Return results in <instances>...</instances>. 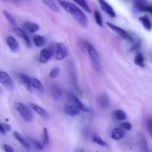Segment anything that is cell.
Listing matches in <instances>:
<instances>
[{
    "mask_svg": "<svg viewBox=\"0 0 152 152\" xmlns=\"http://www.w3.org/2000/svg\"><path fill=\"white\" fill-rule=\"evenodd\" d=\"M68 100H69L71 102H72V104H74L75 106H77L79 109H80L81 111L83 112H88V107L76 96L75 95H74L73 93H69L68 95Z\"/></svg>",
    "mask_w": 152,
    "mask_h": 152,
    "instance_id": "6",
    "label": "cell"
},
{
    "mask_svg": "<svg viewBox=\"0 0 152 152\" xmlns=\"http://www.w3.org/2000/svg\"><path fill=\"white\" fill-rule=\"evenodd\" d=\"M93 141L96 144L99 145H100V146H103V147H106V146L108 145V143H107L106 142L104 141V140L102 139L100 137H99V136H97V135L94 136Z\"/></svg>",
    "mask_w": 152,
    "mask_h": 152,
    "instance_id": "28",
    "label": "cell"
},
{
    "mask_svg": "<svg viewBox=\"0 0 152 152\" xmlns=\"http://www.w3.org/2000/svg\"><path fill=\"white\" fill-rule=\"evenodd\" d=\"M125 131L121 128H115L111 132V138L114 140L121 139L124 137Z\"/></svg>",
    "mask_w": 152,
    "mask_h": 152,
    "instance_id": "16",
    "label": "cell"
},
{
    "mask_svg": "<svg viewBox=\"0 0 152 152\" xmlns=\"http://www.w3.org/2000/svg\"><path fill=\"white\" fill-rule=\"evenodd\" d=\"M138 140H139V144L141 149H142L144 152H148L147 140L146 139H145V137L143 136V134H142L141 133H140V134H138Z\"/></svg>",
    "mask_w": 152,
    "mask_h": 152,
    "instance_id": "18",
    "label": "cell"
},
{
    "mask_svg": "<svg viewBox=\"0 0 152 152\" xmlns=\"http://www.w3.org/2000/svg\"><path fill=\"white\" fill-rule=\"evenodd\" d=\"M3 148H4L5 152H14V150H13V148L7 144L3 145Z\"/></svg>",
    "mask_w": 152,
    "mask_h": 152,
    "instance_id": "38",
    "label": "cell"
},
{
    "mask_svg": "<svg viewBox=\"0 0 152 152\" xmlns=\"http://www.w3.org/2000/svg\"><path fill=\"white\" fill-rule=\"evenodd\" d=\"M13 31H14L15 34H16L18 37H19L20 38H22L24 40H25V42L26 43L27 46H31V41H30L29 37H28V34H26V32H25L24 30H22V28L15 27V28H13Z\"/></svg>",
    "mask_w": 152,
    "mask_h": 152,
    "instance_id": "12",
    "label": "cell"
},
{
    "mask_svg": "<svg viewBox=\"0 0 152 152\" xmlns=\"http://www.w3.org/2000/svg\"><path fill=\"white\" fill-rule=\"evenodd\" d=\"M16 107L18 112H19V114L21 115V116H22L24 120L28 122H31L33 120L32 113L25 104H22L21 102H18L16 103Z\"/></svg>",
    "mask_w": 152,
    "mask_h": 152,
    "instance_id": "4",
    "label": "cell"
},
{
    "mask_svg": "<svg viewBox=\"0 0 152 152\" xmlns=\"http://www.w3.org/2000/svg\"><path fill=\"white\" fill-rule=\"evenodd\" d=\"M30 106H31V108H32L37 114L39 115V116H42V117L44 118H49V116H49V113H48L44 108L40 107V106L35 104H33V103H31V104H30Z\"/></svg>",
    "mask_w": 152,
    "mask_h": 152,
    "instance_id": "15",
    "label": "cell"
},
{
    "mask_svg": "<svg viewBox=\"0 0 152 152\" xmlns=\"http://www.w3.org/2000/svg\"><path fill=\"white\" fill-rule=\"evenodd\" d=\"M114 116L117 119L120 121H123L125 119H126L127 118V115L125 113V111L122 110H117L116 111H114Z\"/></svg>",
    "mask_w": 152,
    "mask_h": 152,
    "instance_id": "27",
    "label": "cell"
},
{
    "mask_svg": "<svg viewBox=\"0 0 152 152\" xmlns=\"http://www.w3.org/2000/svg\"><path fill=\"white\" fill-rule=\"evenodd\" d=\"M51 52L55 59L58 60V61H61V60H63L64 58H66L68 53L66 45L62 43H56L53 46Z\"/></svg>",
    "mask_w": 152,
    "mask_h": 152,
    "instance_id": "3",
    "label": "cell"
},
{
    "mask_svg": "<svg viewBox=\"0 0 152 152\" xmlns=\"http://www.w3.org/2000/svg\"><path fill=\"white\" fill-rule=\"evenodd\" d=\"M3 14H4V17L6 18V19L8 21L9 23H10V25H13L14 28L16 27V20H15L14 17H13L9 12H7V10H3Z\"/></svg>",
    "mask_w": 152,
    "mask_h": 152,
    "instance_id": "26",
    "label": "cell"
},
{
    "mask_svg": "<svg viewBox=\"0 0 152 152\" xmlns=\"http://www.w3.org/2000/svg\"><path fill=\"white\" fill-rule=\"evenodd\" d=\"M86 48L87 49V52L88 53L89 57H90L91 61L92 64H93L94 69L96 71H100L101 61L97 51L89 43H86Z\"/></svg>",
    "mask_w": 152,
    "mask_h": 152,
    "instance_id": "2",
    "label": "cell"
},
{
    "mask_svg": "<svg viewBox=\"0 0 152 152\" xmlns=\"http://www.w3.org/2000/svg\"><path fill=\"white\" fill-rule=\"evenodd\" d=\"M141 11L148 12V13H150L152 15V5L151 4H148L146 6H145V7L142 9V10H141Z\"/></svg>",
    "mask_w": 152,
    "mask_h": 152,
    "instance_id": "37",
    "label": "cell"
},
{
    "mask_svg": "<svg viewBox=\"0 0 152 152\" xmlns=\"http://www.w3.org/2000/svg\"><path fill=\"white\" fill-rule=\"evenodd\" d=\"M11 130V127L7 124L0 123V133L2 134H5L6 133L8 132Z\"/></svg>",
    "mask_w": 152,
    "mask_h": 152,
    "instance_id": "31",
    "label": "cell"
},
{
    "mask_svg": "<svg viewBox=\"0 0 152 152\" xmlns=\"http://www.w3.org/2000/svg\"><path fill=\"white\" fill-rule=\"evenodd\" d=\"M120 128H122V129L123 130H126V131H129V130L132 129V124L130 123V122H123V123H122L121 125H120Z\"/></svg>",
    "mask_w": 152,
    "mask_h": 152,
    "instance_id": "35",
    "label": "cell"
},
{
    "mask_svg": "<svg viewBox=\"0 0 152 152\" xmlns=\"http://www.w3.org/2000/svg\"><path fill=\"white\" fill-rule=\"evenodd\" d=\"M98 2H99L102 10H104L111 17H114L116 16V13L114 11V8L105 0H98Z\"/></svg>",
    "mask_w": 152,
    "mask_h": 152,
    "instance_id": "8",
    "label": "cell"
},
{
    "mask_svg": "<svg viewBox=\"0 0 152 152\" xmlns=\"http://www.w3.org/2000/svg\"><path fill=\"white\" fill-rule=\"evenodd\" d=\"M134 63L137 66L140 67L145 66V62H144V57L141 53L137 54L134 58Z\"/></svg>",
    "mask_w": 152,
    "mask_h": 152,
    "instance_id": "25",
    "label": "cell"
},
{
    "mask_svg": "<svg viewBox=\"0 0 152 152\" xmlns=\"http://www.w3.org/2000/svg\"><path fill=\"white\" fill-rule=\"evenodd\" d=\"M50 91H51V94L53 98L55 100H59L61 96H62V90H61L60 87L57 85H52L51 88H50Z\"/></svg>",
    "mask_w": 152,
    "mask_h": 152,
    "instance_id": "17",
    "label": "cell"
},
{
    "mask_svg": "<svg viewBox=\"0 0 152 152\" xmlns=\"http://www.w3.org/2000/svg\"><path fill=\"white\" fill-rule=\"evenodd\" d=\"M64 110H65V113H66L67 115H69V116H77L79 113H80L81 110L75 106L74 104H67V105L65 106L64 107Z\"/></svg>",
    "mask_w": 152,
    "mask_h": 152,
    "instance_id": "10",
    "label": "cell"
},
{
    "mask_svg": "<svg viewBox=\"0 0 152 152\" xmlns=\"http://www.w3.org/2000/svg\"><path fill=\"white\" fill-rule=\"evenodd\" d=\"M43 1L51 10L54 12H59V7L53 0H43Z\"/></svg>",
    "mask_w": 152,
    "mask_h": 152,
    "instance_id": "24",
    "label": "cell"
},
{
    "mask_svg": "<svg viewBox=\"0 0 152 152\" xmlns=\"http://www.w3.org/2000/svg\"><path fill=\"white\" fill-rule=\"evenodd\" d=\"M147 125H148V132H149L150 135H151V137H152V125H151V122H150L149 121H148V124H147Z\"/></svg>",
    "mask_w": 152,
    "mask_h": 152,
    "instance_id": "39",
    "label": "cell"
},
{
    "mask_svg": "<svg viewBox=\"0 0 152 152\" xmlns=\"http://www.w3.org/2000/svg\"><path fill=\"white\" fill-rule=\"evenodd\" d=\"M31 86H33V87L35 88L37 90L40 91V92H43V90H44V86H43L42 83L37 78H35V77L31 78Z\"/></svg>",
    "mask_w": 152,
    "mask_h": 152,
    "instance_id": "22",
    "label": "cell"
},
{
    "mask_svg": "<svg viewBox=\"0 0 152 152\" xmlns=\"http://www.w3.org/2000/svg\"><path fill=\"white\" fill-rule=\"evenodd\" d=\"M59 72H60L59 69L57 68V67H55V68H53V69L50 72V73H49V77H50V78H55V77H56L59 75Z\"/></svg>",
    "mask_w": 152,
    "mask_h": 152,
    "instance_id": "33",
    "label": "cell"
},
{
    "mask_svg": "<svg viewBox=\"0 0 152 152\" xmlns=\"http://www.w3.org/2000/svg\"><path fill=\"white\" fill-rule=\"evenodd\" d=\"M25 28L30 31L31 33H35L39 31V26L38 24L35 23V22H25Z\"/></svg>",
    "mask_w": 152,
    "mask_h": 152,
    "instance_id": "20",
    "label": "cell"
},
{
    "mask_svg": "<svg viewBox=\"0 0 152 152\" xmlns=\"http://www.w3.org/2000/svg\"><path fill=\"white\" fill-rule=\"evenodd\" d=\"M6 43H7V46L9 49L12 51V52H17L19 49V45L17 40L12 36H9L7 37V40H6Z\"/></svg>",
    "mask_w": 152,
    "mask_h": 152,
    "instance_id": "9",
    "label": "cell"
},
{
    "mask_svg": "<svg viewBox=\"0 0 152 152\" xmlns=\"http://www.w3.org/2000/svg\"><path fill=\"white\" fill-rule=\"evenodd\" d=\"M148 3L145 0H135V6L140 10H142V9Z\"/></svg>",
    "mask_w": 152,
    "mask_h": 152,
    "instance_id": "30",
    "label": "cell"
},
{
    "mask_svg": "<svg viewBox=\"0 0 152 152\" xmlns=\"http://www.w3.org/2000/svg\"><path fill=\"white\" fill-rule=\"evenodd\" d=\"M59 4L64 10H66L68 13L71 14V16L76 19L77 22L83 28H87L88 19L86 14L79 8L75 4L71 2H68L64 0H58Z\"/></svg>",
    "mask_w": 152,
    "mask_h": 152,
    "instance_id": "1",
    "label": "cell"
},
{
    "mask_svg": "<svg viewBox=\"0 0 152 152\" xmlns=\"http://www.w3.org/2000/svg\"><path fill=\"white\" fill-rule=\"evenodd\" d=\"M94 18H95V20H96V24H97L98 25H99V26L102 27V25H103V24H102V17H101L100 13H99L98 10H94Z\"/></svg>",
    "mask_w": 152,
    "mask_h": 152,
    "instance_id": "32",
    "label": "cell"
},
{
    "mask_svg": "<svg viewBox=\"0 0 152 152\" xmlns=\"http://www.w3.org/2000/svg\"><path fill=\"white\" fill-rule=\"evenodd\" d=\"M19 78H20L21 81H22V83L25 85L26 89H28L29 91H31V78H30L27 75L23 74V73H21V74H19Z\"/></svg>",
    "mask_w": 152,
    "mask_h": 152,
    "instance_id": "19",
    "label": "cell"
},
{
    "mask_svg": "<svg viewBox=\"0 0 152 152\" xmlns=\"http://www.w3.org/2000/svg\"><path fill=\"white\" fill-rule=\"evenodd\" d=\"M73 1H75V2L77 3V4H78L80 6H81L85 10H86V11L88 12H91L90 7H89L87 1H86V0H73Z\"/></svg>",
    "mask_w": 152,
    "mask_h": 152,
    "instance_id": "29",
    "label": "cell"
},
{
    "mask_svg": "<svg viewBox=\"0 0 152 152\" xmlns=\"http://www.w3.org/2000/svg\"><path fill=\"white\" fill-rule=\"evenodd\" d=\"M49 142L48 133L47 128H44L43 131V145H48Z\"/></svg>",
    "mask_w": 152,
    "mask_h": 152,
    "instance_id": "34",
    "label": "cell"
},
{
    "mask_svg": "<svg viewBox=\"0 0 152 152\" xmlns=\"http://www.w3.org/2000/svg\"><path fill=\"white\" fill-rule=\"evenodd\" d=\"M139 20L142 25V26L145 28V30H147V31H151L152 28V23L151 20L147 16H141V17L139 18Z\"/></svg>",
    "mask_w": 152,
    "mask_h": 152,
    "instance_id": "21",
    "label": "cell"
},
{
    "mask_svg": "<svg viewBox=\"0 0 152 152\" xmlns=\"http://www.w3.org/2000/svg\"><path fill=\"white\" fill-rule=\"evenodd\" d=\"M97 102L99 107L103 109L108 107L110 104L109 98H108V97L105 94H101V95H99L97 98Z\"/></svg>",
    "mask_w": 152,
    "mask_h": 152,
    "instance_id": "14",
    "label": "cell"
},
{
    "mask_svg": "<svg viewBox=\"0 0 152 152\" xmlns=\"http://www.w3.org/2000/svg\"><path fill=\"white\" fill-rule=\"evenodd\" d=\"M13 136H14L15 139H16L17 140V141L19 142L25 149H27V150L28 151L31 150V145H30L29 142H28L19 133L15 131V132H13Z\"/></svg>",
    "mask_w": 152,
    "mask_h": 152,
    "instance_id": "13",
    "label": "cell"
},
{
    "mask_svg": "<svg viewBox=\"0 0 152 152\" xmlns=\"http://www.w3.org/2000/svg\"><path fill=\"white\" fill-rule=\"evenodd\" d=\"M0 83L5 86L7 89H12L13 87V83L10 75L4 71H0Z\"/></svg>",
    "mask_w": 152,
    "mask_h": 152,
    "instance_id": "5",
    "label": "cell"
},
{
    "mask_svg": "<svg viewBox=\"0 0 152 152\" xmlns=\"http://www.w3.org/2000/svg\"><path fill=\"white\" fill-rule=\"evenodd\" d=\"M53 54L50 49H43L39 54V61L41 63H46L51 58Z\"/></svg>",
    "mask_w": 152,
    "mask_h": 152,
    "instance_id": "11",
    "label": "cell"
},
{
    "mask_svg": "<svg viewBox=\"0 0 152 152\" xmlns=\"http://www.w3.org/2000/svg\"><path fill=\"white\" fill-rule=\"evenodd\" d=\"M149 122H151V125H152V119H150V120H149Z\"/></svg>",
    "mask_w": 152,
    "mask_h": 152,
    "instance_id": "41",
    "label": "cell"
},
{
    "mask_svg": "<svg viewBox=\"0 0 152 152\" xmlns=\"http://www.w3.org/2000/svg\"><path fill=\"white\" fill-rule=\"evenodd\" d=\"M107 25L111 28V30H113L114 31H115L116 33L119 34L120 36H121L122 37H123L124 39H126V40H132L131 36L128 34V32L126 31H125L123 28H120V27L117 26V25H114V24L111 23V22H107Z\"/></svg>",
    "mask_w": 152,
    "mask_h": 152,
    "instance_id": "7",
    "label": "cell"
},
{
    "mask_svg": "<svg viewBox=\"0 0 152 152\" xmlns=\"http://www.w3.org/2000/svg\"><path fill=\"white\" fill-rule=\"evenodd\" d=\"M4 1H11V2H19L21 0H4Z\"/></svg>",
    "mask_w": 152,
    "mask_h": 152,
    "instance_id": "40",
    "label": "cell"
},
{
    "mask_svg": "<svg viewBox=\"0 0 152 152\" xmlns=\"http://www.w3.org/2000/svg\"><path fill=\"white\" fill-rule=\"evenodd\" d=\"M0 92H1V89H0Z\"/></svg>",
    "mask_w": 152,
    "mask_h": 152,
    "instance_id": "43",
    "label": "cell"
},
{
    "mask_svg": "<svg viewBox=\"0 0 152 152\" xmlns=\"http://www.w3.org/2000/svg\"><path fill=\"white\" fill-rule=\"evenodd\" d=\"M34 43L37 47H42L46 43V39L41 35H35L34 37Z\"/></svg>",
    "mask_w": 152,
    "mask_h": 152,
    "instance_id": "23",
    "label": "cell"
},
{
    "mask_svg": "<svg viewBox=\"0 0 152 152\" xmlns=\"http://www.w3.org/2000/svg\"><path fill=\"white\" fill-rule=\"evenodd\" d=\"M31 142L33 143V145H34V147H35L37 149H38V150H42V149L43 148V145L41 144L40 142H39L32 139L31 140Z\"/></svg>",
    "mask_w": 152,
    "mask_h": 152,
    "instance_id": "36",
    "label": "cell"
},
{
    "mask_svg": "<svg viewBox=\"0 0 152 152\" xmlns=\"http://www.w3.org/2000/svg\"><path fill=\"white\" fill-rule=\"evenodd\" d=\"M80 152H84V151H83V150H81V151H80Z\"/></svg>",
    "mask_w": 152,
    "mask_h": 152,
    "instance_id": "42",
    "label": "cell"
}]
</instances>
